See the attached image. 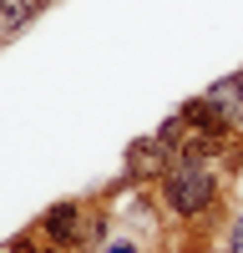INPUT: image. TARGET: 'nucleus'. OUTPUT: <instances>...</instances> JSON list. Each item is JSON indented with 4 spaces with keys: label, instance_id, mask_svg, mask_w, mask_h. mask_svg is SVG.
I'll use <instances>...</instances> for the list:
<instances>
[{
    "label": "nucleus",
    "instance_id": "1",
    "mask_svg": "<svg viewBox=\"0 0 243 253\" xmlns=\"http://www.w3.org/2000/svg\"><path fill=\"white\" fill-rule=\"evenodd\" d=\"M162 182H167V208L177 218H198L202 208H213L218 182H213L208 167L193 162V157H172V167L162 172Z\"/></svg>",
    "mask_w": 243,
    "mask_h": 253
},
{
    "label": "nucleus",
    "instance_id": "2",
    "mask_svg": "<svg viewBox=\"0 0 243 253\" xmlns=\"http://www.w3.org/2000/svg\"><path fill=\"white\" fill-rule=\"evenodd\" d=\"M172 157L177 152L162 137H137L127 147V157H122V177H127V182H152V177H162L172 167Z\"/></svg>",
    "mask_w": 243,
    "mask_h": 253
},
{
    "label": "nucleus",
    "instance_id": "3",
    "mask_svg": "<svg viewBox=\"0 0 243 253\" xmlns=\"http://www.w3.org/2000/svg\"><path fill=\"white\" fill-rule=\"evenodd\" d=\"M46 238L56 248H76L81 243V208L76 203H56L46 213Z\"/></svg>",
    "mask_w": 243,
    "mask_h": 253
},
{
    "label": "nucleus",
    "instance_id": "4",
    "mask_svg": "<svg viewBox=\"0 0 243 253\" xmlns=\"http://www.w3.org/2000/svg\"><path fill=\"white\" fill-rule=\"evenodd\" d=\"M177 117L188 122V126H202V132H223V126H228V117H223L208 96H202V101H188V107H182Z\"/></svg>",
    "mask_w": 243,
    "mask_h": 253
},
{
    "label": "nucleus",
    "instance_id": "5",
    "mask_svg": "<svg viewBox=\"0 0 243 253\" xmlns=\"http://www.w3.org/2000/svg\"><path fill=\"white\" fill-rule=\"evenodd\" d=\"M208 101H213V107L228 117V122H243V91H238V81H233V76H228V81H218V86L208 91Z\"/></svg>",
    "mask_w": 243,
    "mask_h": 253
},
{
    "label": "nucleus",
    "instance_id": "6",
    "mask_svg": "<svg viewBox=\"0 0 243 253\" xmlns=\"http://www.w3.org/2000/svg\"><path fill=\"white\" fill-rule=\"evenodd\" d=\"M40 5V0H0V36L5 31H20L31 20V10Z\"/></svg>",
    "mask_w": 243,
    "mask_h": 253
},
{
    "label": "nucleus",
    "instance_id": "7",
    "mask_svg": "<svg viewBox=\"0 0 243 253\" xmlns=\"http://www.w3.org/2000/svg\"><path fill=\"white\" fill-rule=\"evenodd\" d=\"M233 81H238V91H243V71H238V76H233Z\"/></svg>",
    "mask_w": 243,
    "mask_h": 253
},
{
    "label": "nucleus",
    "instance_id": "8",
    "mask_svg": "<svg viewBox=\"0 0 243 253\" xmlns=\"http://www.w3.org/2000/svg\"><path fill=\"white\" fill-rule=\"evenodd\" d=\"M46 253H61V248H46Z\"/></svg>",
    "mask_w": 243,
    "mask_h": 253
}]
</instances>
